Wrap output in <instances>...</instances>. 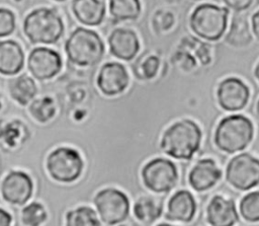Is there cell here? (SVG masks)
I'll return each instance as SVG.
<instances>
[{"label": "cell", "mask_w": 259, "mask_h": 226, "mask_svg": "<svg viewBox=\"0 0 259 226\" xmlns=\"http://www.w3.org/2000/svg\"><path fill=\"white\" fill-rule=\"evenodd\" d=\"M221 170L211 159L199 160L189 173L188 180L191 186L198 191H206L213 186L221 177Z\"/></svg>", "instance_id": "17"}, {"label": "cell", "mask_w": 259, "mask_h": 226, "mask_svg": "<svg viewBox=\"0 0 259 226\" xmlns=\"http://www.w3.org/2000/svg\"><path fill=\"white\" fill-rule=\"evenodd\" d=\"M15 29L14 13L7 9L0 7V37L11 34Z\"/></svg>", "instance_id": "31"}, {"label": "cell", "mask_w": 259, "mask_h": 226, "mask_svg": "<svg viewBox=\"0 0 259 226\" xmlns=\"http://www.w3.org/2000/svg\"><path fill=\"white\" fill-rule=\"evenodd\" d=\"M28 112L37 123L47 124L56 117L57 105L55 99L50 95L35 98L29 103Z\"/></svg>", "instance_id": "26"}, {"label": "cell", "mask_w": 259, "mask_h": 226, "mask_svg": "<svg viewBox=\"0 0 259 226\" xmlns=\"http://www.w3.org/2000/svg\"><path fill=\"white\" fill-rule=\"evenodd\" d=\"M31 134L27 126L19 120H0V145L14 150L28 142Z\"/></svg>", "instance_id": "16"}, {"label": "cell", "mask_w": 259, "mask_h": 226, "mask_svg": "<svg viewBox=\"0 0 259 226\" xmlns=\"http://www.w3.org/2000/svg\"><path fill=\"white\" fill-rule=\"evenodd\" d=\"M50 214L45 203L32 200L20 210L19 218L23 226H42L49 220Z\"/></svg>", "instance_id": "25"}, {"label": "cell", "mask_w": 259, "mask_h": 226, "mask_svg": "<svg viewBox=\"0 0 259 226\" xmlns=\"http://www.w3.org/2000/svg\"><path fill=\"white\" fill-rule=\"evenodd\" d=\"M165 1H167L168 3H177V2H179L180 0H165Z\"/></svg>", "instance_id": "38"}, {"label": "cell", "mask_w": 259, "mask_h": 226, "mask_svg": "<svg viewBox=\"0 0 259 226\" xmlns=\"http://www.w3.org/2000/svg\"><path fill=\"white\" fill-rule=\"evenodd\" d=\"M174 15L167 10H159L155 13L153 18V24L158 31H167L174 24Z\"/></svg>", "instance_id": "32"}, {"label": "cell", "mask_w": 259, "mask_h": 226, "mask_svg": "<svg viewBox=\"0 0 259 226\" xmlns=\"http://www.w3.org/2000/svg\"><path fill=\"white\" fill-rule=\"evenodd\" d=\"M24 64V54L18 43L7 40L0 42V74L12 76L20 72Z\"/></svg>", "instance_id": "19"}, {"label": "cell", "mask_w": 259, "mask_h": 226, "mask_svg": "<svg viewBox=\"0 0 259 226\" xmlns=\"http://www.w3.org/2000/svg\"><path fill=\"white\" fill-rule=\"evenodd\" d=\"M110 53L123 61L133 60L140 50V42L135 31L127 28H116L108 36Z\"/></svg>", "instance_id": "14"}, {"label": "cell", "mask_w": 259, "mask_h": 226, "mask_svg": "<svg viewBox=\"0 0 259 226\" xmlns=\"http://www.w3.org/2000/svg\"><path fill=\"white\" fill-rule=\"evenodd\" d=\"M141 179L147 191L166 194L175 186L178 180L177 167L169 159L156 157L142 166Z\"/></svg>", "instance_id": "8"}, {"label": "cell", "mask_w": 259, "mask_h": 226, "mask_svg": "<svg viewBox=\"0 0 259 226\" xmlns=\"http://www.w3.org/2000/svg\"><path fill=\"white\" fill-rule=\"evenodd\" d=\"M254 74H255V77L257 78V80L259 81V62H258V64H257V65H256V67H255Z\"/></svg>", "instance_id": "36"}, {"label": "cell", "mask_w": 259, "mask_h": 226, "mask_svg": "<svg viewBox=\"0 0 259 226\" xmlns=\"http://www.w3.org/2000/svg\"><path fill=\"white\" fill-rule=\"evenodd\" d=\"M207 220L211 226H233L238 221L233 201L215 196L207 207Z\"/></svg>", "instance_id": "18"}, {"label": "cell", "mask_w": 259, "mask_h": 226, "mask_svg": "<svg viewBox=\"0 0 259 226\" xmlns=\"http://www.w3.org/2000/svg\"><path fill=\"white\" fill-rule=\"evenodd\" d=\"M173 62L181 70L190 71L196 67V57L192 50L189 51L185 46L181 44L177 52L173 56Z\"/></svg>", "instance_id": "30"}, {"label": "cell", "mask_w": 259, "mask_h": 226, "mask_svg": "<svg viewBox=\"0 0 259 226\" xmlns=\"http://www.w3.org/2000/svg\"><path fill=\"white\" fill-rule=\"evenodd\" d=\"M23 31L32 44H54L63 35L64 23L56 10L40 7L26 15Z\"/></svg>", "instance_id": "4"}, {"label": "cell", "mask_w": 259, "mask_h": 226, "mask_svg": "<svg viewBox=\"0 0 259 226\" xmlns=\"http://www.w3.org/2000/svg\"><path fill=\"white\" fill-rule=\"evenodd\" d=\"M35 183L29 172L23 169H11L0 184L2 199L11 206L21 207L27 204L34 196Z\"/></svg>", "instance_id": "9"}, {"label": "cell", "mask_w": 259, "mask_h": 226, "mask_svg": "<svg viewBox=\"0 0 259 226\" xmlns=\"http://www.w3.org/2000/svg\"><path fill=\"white\" fill-rule=\"evenodd\" d=\"M227 180L236 189L247 191L259 183V159L248 153L235 156L227 166Z\"/></svg>", "instance_id": "10"}, {"label": "cell", "mask_w": 259, "mask_h": 226, "mask_svg": "<svg viewBox=\"0 0 259 226\" xmlns=\"http://www.w3.org/2000/svg\"><path fill=\"white\" fill-rule=\"evenodd\" d=\"M195 210L196 204L191 193L181 190L170 198L165 217L171 221L189 222L192 220Z\"/></svg>", "instance_id": "15"}, {"label": "cell", "mask_w": 259, "mask_h": 226, "mask_svg": "<svg viewBox=\"0 0 259 226\" xmlns=\"http://www.w3.org/2000/svg\"><path fill=\"white\" fill-rule=\"evenodd\" d=\"M200 142V128L193 121L185 119L167 128L162 136L160 148L175 159L188 160L197 152Z\"/></svg>", "instance_id": "1"}, {"label": "cell", "mask_w": 259, "mask_h": 226, "mask_svg": "<svg viewBox=\"0 0 259 226\" xmlns=\"http://www.w3.org/2000/svg\"><path fill=\"white\" fill-rule=\"evenodd\" d=\"M109 12L117 20H134L141 13L140 0H109Z\"/></svg>", "instance_id": "27"}, {"label": "cell", "mask_w": 259, "mask_h": 226, "mask_svg": "<svg viewBox=\"0 0 259 226\" xmlns=\"http://www.w3.org/2000/svg\"><path fill=\"white\" fill-rule=\"evenodd\" d=\"M2 106H3V98H2V95L0 93V109L2 108Z\"/></svg>", "instance_id": "37"}, {"label": "cell", "mask_w": 259, "mask_h": 226, "mask_svg": "<svg viewBox=\"0 0 259 226\" xmlns=\"http://www.w3.org/2000/svg\"><path fill=\"white\" fill-rule=\"evenodd\" d=\"M46 169L53 180L65 184L73 183L83 175L85 159L76 148L67 145L58 146L48 153Z\"/></svg>", "instance_id": "2"}, {"label": "cell", "mask_w": 259, "mask_h": 226, "mask_svg": "<svg viewBox=\"0 0 259 226\" xmlns=\"http://www.w3.org/2000/svg\"><path fill=\"white\" fill-rule=\"evenodd\" d=\"M55 1H65V0H55Z\"/></svg>", "instance_id": "41"}, {"label": "cell", "mask_w": 259, "mask_h": 226, "mask_svg": "<svg viewBox=\"0 0 259 226\" xmlns=\"http://www.w3.org/2000/svg\"><path fill=\"white\" fill-rule=\"evenodd\" d=\"M92 204L107 226L124 222L130 216L131 200L125 192L116 186H105L93 197Z\"/></svg>", "instance_id": "7"}, {"label": "cell", "mask_w": 259, "mask_h": 226, "mask_svg": "<svg viewBox=\"0 0 259 226\" xmlns=\"http://www.w3.org/2000/svg\"><path fill=\"white\" fill-rule=\"evenodd\" d=\"M72 10L76 18L86 25H98L105 15V5L100 0H73Z\"/></svg>", "instance_id": "20"}, {"label": "cell", "mask_w": 259, "mask_h": 226, "mask_svg": "<svg viewBox=\"0 0 259 226\" xmlns=\"http://www.w3.org/2000/svg\"><path fill=\"white\" fill-rule=\"evenodd\" d=\"M65 226H101V223L93 208L79 205L66 212Z\"/></svg>", "instance_id": "24"}, {"label": "cell", "mask_w": 259, "mask_h": 226, "mask_svg": "<svg viewBox=\"0 0 259 226\" xmlns=\"http://www.w3.org/2000/svg\"><path fill=\"white\" fill-rule=\"evenodd\" d=\"M13 215L12 213L3 207H0V226H12Z\"/></svg>", "instance_id": "34"}, {"label": "cell", "mask_w": 259, "mask_h": 226, "mask_svg": "<svg viewBox=\"0 0 259 226\" xmlns=\"http://www.w3.org/2000/svg\"><path fill=\"white\" fill-rule=\"evenodd\" d=\"M243 218L249 222L259 221V192L246 195L240 204Z\"/></svg>", "instance_id": "28"}, {"label": "cell", "mask_w": 259, "mask_h": 226, "mask_svg": "<svg viewBox=\"0 0 259 226\" xmlns=\"http://www.w3.org/2000/svg\"><path fill=\"white\" fill-rule=\"evenodd\" d=\"M159 68L160 59L155 55H151L148 56L142 62V64L135 69V74L141 80H151L156 77Z\"/></svg>", "instance_id": "29"}, {"label": "cell", "mask_w": 259, "mask_h": 226, "mask_svg": "<svg viewBox=\"0 0 259 226\" xmlns=\"http://www.w3.org/2000/svg\"><path fill=\"white\" fill-rule=\"evenodd\" d=\"M251 25H252V32L254 33L255 37L259 41V10L256 11L251 18Z\"/></svg>", "instance_id": "35"}, {"label": "cell", "mask_w": 259, "mask_h": 226, "mask_svg": "<svg viewBox=\"0 0 259 226\" xmlns=\"http://www.w3.org/2000/svg\"><path fill=\"white\" fill-rule=\"evenodd\" d=\"M256 111H257V116H258V118H259V100H258V102H257V106H256Z\"/></svg>", "instance_id": "39"}, {"label": "cell", "mask_w": 259, "mask_h": 226, "mask_svg": "<svg viewBox=\"0 0 259 226\" xmlns=\"http://www.w3.org/2000/svg\"><path fill=\"white\" fill-rule=\"evenodd\" d=\"M225 42L237 49L245 48L252 43V33L246 16L237 14L233 17L231 27L225 37Z\"/></svg>", "instance_id": "23"}, {"label": "cell", "mask_w": 259, "mask_h": 226, "mask_svg": "<svg viewBox=\"0 0 259 226\" xmlns=\"http://www.w3.org/2000/svg\"><path fill=\"white\" fill-rule=\"evenodd\" d=\"M69 61L81 67L98 64L104 54V45L94 30L77 27L65 44Z\"/></svg>", "instance_id": "3"}, {"label": "cell", "mask_w": 259, "mask_h": 226, "mask_svg": "<svg viewBox=\"0 0 259 226\" xmlns=\"http://www.w3.org/2000/svg\"><path fill=\"white\" fill-rule=\"evenodd\" d=\"M157 226H173V225H170V224H167V223H161V224H158Z\"/></svg>", "instance_id": "40"}, {"label": "cell", "mask_w": 259, "mask_h": 226, "mask_svg": "<svg viewBox=\"0 0 259 226\" xmlns=\"http://www.w3.org/2000/svg\"><path fill=\"white\" fill-rule=\"evenodd\" d=\"M96 84L105 96H116L123 93L128 87L130 76L122 64L109 62L100 68Z\"/></svg>", "instance_id": "12"}, {"label": "cell", "mask_w": 259, "mask_h": 226, "mask_svg": "<svg viewBox=\"0 0 259 226\" xmlns=\"http://www.w3.org/2000/svg\"><path fill=\"white\" fill-rule=\"evenodd\" d=\"M7 90L10 97L21 106H26L37 94V86L34 80L23 73L7 82Z\"/></svg>", "instance_id": "21"}, {"label": "cell", "mask_w": 259, "mask_h": 226, "mask_svg": "<svg viewBox=\"0 0 259 226\" xmlns=\"http://www.w3.org/2000/svg\"><path fill=\"white\" fill-rule=\"evenodd\" d=\"M223 2L233 10L237 12L248 9L254 2V0H223Z\"/></svg>", "instance_id": "33"}, {"label": "cell", "mask_w": 259, "mask_h": 226, "mask_svg": "<svg viewBox=\"0 0 259 226\" xmlns=\"http://www.w3.org/2000/svg\"><path fill=\"white\" fill-rule=\"evenodd\" d=\"M229 10L213 4L198 5L191 13L189 25L199 37L214 42L220 40L227 28Z\"/></svg>", "instance_id": "6"}, {"label": "cell", "mask_w": 259, "mask_h": 226, "mask_svg": "<svg viewBox=\"0 0 259 226\" xmlns=\"http://www.w3.org/2000/svg\"><path fill=\"white\" fill-rule=\"evenodd\" d=\"M162 212L163 203L158 197L145 194L134 201V217L142 223L151 224L155 222L161 217Z\"/></svg>", "instance_id": "22"}, {"label": "cell", "mask_w": 259, "mask_h": 226, "mask_svg": "<svg viewBox=\"0 0 259 226\" xmlns=\"http://www.w3.org/2000/svg\"><path fill=\"white\" fill-rule=\"evenodd\" d=\"M217 96L222 108L236 111L246 106L250 97V90L241 79L229 77L219 84Z\"/></svg>", "instance_id": "13"}, {"label": "cell", "mask_w": 259, "mask_h": 226, "mask_svg": "<svg viewBox=\"0 0 259 226\" xmlns=\"http://www.w3.org/2000/svg\"><path fill=\"white\" fill-rule=\"evenodd\" d=\"M27 69L37 80L44 81L55 77L62 69V58L49 48L33 49L27 59Z\"/></svg>", "instance_id": "11"}, {"label": "cell", "mask_w": 259, "mask_h": 226, "mask_svg": "<svg viewBox=\"0 0 259 226\" xmlns=\"http://www.w3.org/2000/svg\"><path fill=\"white\" fill-rule=\"evenodd\" d=\"M252 122L242 115L224 118L214 132V143L224 152L235 153L245 149L253 139Z\"/></svg>", "instance_id": "5"}, {"label": "cell", "mask_w": 259, "mask_h": 226, "mask_svg": "<svg viewBox=\"0 0 259 226\" xmlns=\"http://www.w3.org/2000/svg\"><path fill=\"white\" fill-rule=\"evenodd\" d=\"M194 1H199V0H194Z\"/></svg>", "instance_id": "42"}]
</instances>
